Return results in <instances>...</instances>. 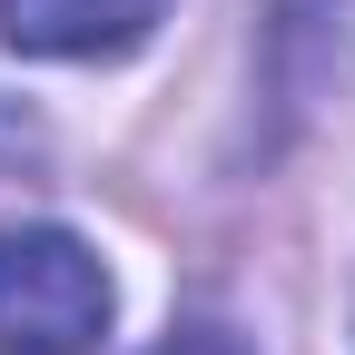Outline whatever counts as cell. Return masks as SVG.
Segmentation results:
<instances>
[{
  "instance_id": "6da1fadb",
  "label": "cell",
  "mask_w": 355,
  "mask_h": 355,
  "mask_svg": "<svg viewBox=\"0 0 355 355\" xmlns=\"http://www.w3.org/2000/svg\"><path fill=\"white\" fill-rule=\"evenodd\" d=\"M109 266L89 237L10 217L0 227V355H89L109 336Z\"/></svg>"
},
{
  "instance_id": "7a4b0ae2",
  "label": "cell",
  "mask_w": 355,
  "mask_h": 355,
  "mask_svg": "<svg viewBox=\"0 0 355 355\" xmlns=\"http://www.w3.org/2000/svg\"><path fill=\"white\" fill-rule=\"evenodd\" d=\"M168 20V0H0V40L30 60H119Z\"/></svg>"
},
{
  "instance_id": "3957f363",
  "label": "cell",
  "mask_w": 355,
  "mask_h": 355,
  "mask_svg": "<svg viewBox=\"0 0 355 355\" xmlns=\"http://www.w3.org/2000/svg\"><path fill=\"white\" fill-rule=\"evenodd\" d=\"M158 355H237V345H227V336H217V326H178V336H168Z\"/></svg>"
}]
</instances>
